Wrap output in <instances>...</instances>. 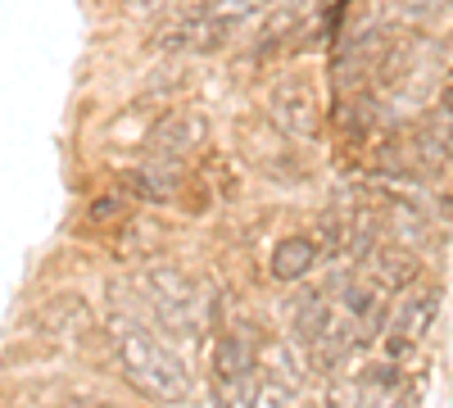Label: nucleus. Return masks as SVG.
<instances>
[{
  "label": "nucleus",
  "mask_w": 453,
  "mask_h": 408,
  "mask_svg": "<svg viewBox=\"0 0 453 408\" xmlns=\"http://www.w3.org/2000/svg\"><path fill=\"white\" fill-rule=\"evenodd\" d=\"M435 313H440V295L435 290H412L399 300L395 318H390V331H386V363H403L412 350H418L431 327H435Z\"/></svg>",
  "instance_id": "39448f33"
},
{
  "label": "nucleus",
  "mask_w": 453,
  "mask_h": 408,
  "mask_svg": "<svg viewBox=\"0 0 453 408\" xmlns=\"http://www.w3.org/2000/svg\"><path fill=\"white\" fill-rule=\"evenodd\" d=\"M399 395H403V367L399 363H376L349 386L340 408H399Z\"/></svg>",
  "instance_id": "0eeeda50"
},
{
  "label": "nucleus",
  "mask_w": 453,
  "mask_h": 408,
  "mask_svg": "<svg viewBox=\"0 0 453 408\" xmlns=\"http://www.w3.org/2000/svg\"><path fill=\"white\" fill-rule=\"evenodd\" d=\"M376 290H399L418 277V258L403 254L399 245H372L367 254V273H363Z\"/></svg>",
  "instance_id": "1a4fd4ad"
},
{
  "label": "nucleus",
  "mask_w": 453,
  "mask_h": 408,
  "mask_svg": "<svg viewBox=\"0 0 453 408\" xmlns=\"http://www.w3.org/2000/svg\"><path fill=\"white\" fill-rule=\"evenodd\" d=\"M141 295L150 300V309L159 313V327H168L173 336H196L204 322V290L173 268H155L141 277Z\"/></svg>",
  "instance_id": "20e7f679"
},
{
  "label": "nucleus",
  "mask_w": 453,
  "mask_h": 408,
  "mask_svg": "<svg viewBox=\"0 0 453 408\" xmlns=\"http://www.w3.org/2000/svg\"><path fill=\"white\" fill-rule=\"evenodd\" d=\"M200 141H204V119L191 114V109H181V114H168L155 127V136H150V155H164L168 164H181V155H191Z\"/></svg>",
  "instance_id": "6e6552de"
},
{
  "label": "nucleus",
  "mask_w": 453,
  "mask_h": 408,
  "mask_svg": "<svg viewBox=\"0 0 453 408\" xmlns=\"http://www.w3.org/2000/svg\"><path fill=\"white\" fill-rule=\"evenodd\" d=\"M109 336H113V358H119L123 377L159 404H177L191 390V373L177 358V350L159 336L145 318L132 313H113L109 318Z\"/></svg>",
  "instance_id": "f257e3e1"
},
{
  "label": "nucleus",
  "mask_w": 453,
  "mask_h": 408,
  "mask_svg": "<svg viewBox=\"0 0 453 408\" xmlns=\"http://www.w3.org/2000/svg\"><path fill=\"white\" fill-rule=\"evenodd\" d=\"M313 264H318V245H313L309 236H286V241L273 250V277H277V281L309 277Z\"/></svg>",
  "instance_id": "9d476101"
},
{
  "label": "nucleus",
  "mask_w": 453,
  "mask_h": 408,
  "mask_svg": "<svg viewBox=\"0 0 453 408\" xmlns=\"http://www.w3.org/2000/svg\"><path fill=\"white\" fill-rule=\"evenodd\" d=\"M127 181H132V187H136L145 200H168L173 187H177V168H168V164H150V168H136Z\"/></svg>",
  "instance_id": "9b49d317"
},
{
  "label": "nucleus",
  "mask_w": 453,
  "mask_h": 408,
  "mask_svg": "<svg viewBox=\"0 0 453 408\" xmlns=\"http://www.w3.org/2000/svg\"><path fill=\"white\" fill-rule=\"evenodd\" d=\"M277 5H281V0H204L196 14L177 19V23L159 36V46H177V50H213V46H222L236 27L263 19V14L277 10Z\"/></svg>",
  "instance_id": "f03ea898"
},
{
  "label": "nucleus",
  "mask_w": 453,
  "mask_h": 408,
  "mask_svg": "<svg viewBox=\"0 0 453 408\" xmlns=\"http://www.w3.org/2000/svg\"><path fill=\"white\" fill-rule=\"evenodd\" d=\"M268 114L277 123V132L286 136H313L318 123H322V109H318V96L304 78L295 82H281L273 96H268Z\"/></svg>",
  "instance_id": "423d86ee"
},
{
  "label": "nucleus",
  "mask_w": 453,
  "mask_h": 408,
  "mask_svg": "<svg viewBox=\"0 0 453 408\" xmlns=\"http://www.w3.org/2000/svg\"><path fill=\"white\" fill-rule=\"evenodd\" d=\"M263 377L258 350L245 331H222L213 350V408H258Z\"/></svg>",
  "instance_id": "7ed1b4c3"
},
{
  "label": "nucleus",
  "mask_w": 453,
  "mask_h": 408,
  "mask_svg": "<svg viewBox=\"0 0 453 408\" xmlns=\"http://www.w3.org/2000/svg\"><path fill=\"white\" fill-rule=\"evenodd\" d=\"M395 10L408 23H426V19H435V14L449 10V0H395Z\"/></svg>",
  "instance_id": "f8f14e48"
}]
</instances>
